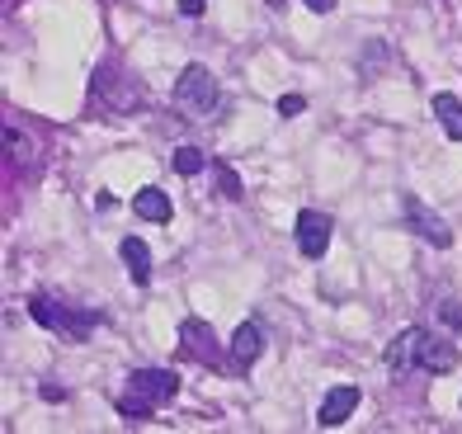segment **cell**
I'll return each mask as SVG.
<instances>
[{"label":"cell","mask_w":462,"mask_h":434,"mask_svg":"<svg viewBox=\"0 0 462 434\" xmlns=\"http://www.w3.org/2000/svg\"><path fill=\"white\" fill-rule=\"evenodd\" d=\"M420 336H425V326H406L402 336L387 345V374H411L415 368V355H420Z\"/></svg>","instance_id":"cell-11"},{"label":"cell","mask_w":462,"mask_h":434,"mask_svg":"<svg viewBox=\"0 0 462 434\" xmlns=\"http://www.w3.org/2000/svg\"><path fill=\"white\" fill-rule=\"evenodd\" d=\"M175 105L189 118L213 114L217 109V80H213V71L199 67V61H189V67L180 71V80H175Z\"/></svg>","instance_id":"cell-2"},{"label":"cell","mask_w":462,"mask_h":434,"mask_svg":"<svg viewBox=\"0 0 462 434\" xmlns=\"http://www.w3.org/2000/svg\"><path fill=\"white\" fill-rule=\"evenodd\" d=\"M133 213L142 222H171L175 217V203H171V194H165V189H137L133 194Z\"/></svg>","instance_id":"cell-13"},{"label":"cell","mask_w":462,"mask_h":434,"mask_svg":"<svg viewBox=\"0 0 462 434\" xmlns=\"http://www.w3.org/2000/svg\"><path fill=\"white\" fill-rule=\"evenodd\" d=\"M171 165H175V175H184V180H189V175H199V171H213V161H208L203 147H180Z\"/></svg>","instance_id":"cell-15"},{"label":"cell","mask_w":462,"mask_h":434,"mask_svg":"<svg viewBox=\"0 0 462 434\" xmlns=\"http://www.w3.org/2000/svg\"><path fill=\"white\" fill-rule=\"evenodd\" d=\"M180 349H184L189 359L208 364V368H222V364H231V359H222L213 326H208V321H199V317H184V321H180Z\"/></svg>","instance_id":"cell-6"},{"label":"cell","mask_w":462,"mask_h":434,"mask_svg":"<svg viewBox=\"0 0 462 434\" xmlns=\"http://www.w3.org/2000/svg\"><path fill=\"white\" fill-rule=\"evenodd\" d=\"M439 317H444L453 330H462V307L457 302H444V307H439Z\"/></svg>","instance_id":"cell-19"},{"label":"cell","mask_w":462,"mask_h":434,"mask_svg":"<svg viewBox=\"0 0 462 434\" xmlns=\"http://www.w3.org/2000/svg\"><path fill=\"white\" fill-rule=\"evenodd\" d=\"M180 14H189V19L203 14V0H180Z\"/></svg>","instance_id":"cell-20"},{"label":"cell","mask_w":462,"mask_h":434,"mask_svg":"<svg viewBox=\"0 0 462 434\" xmlns=\"http://www.w3.org/2000/svg\"><path fill=\"white\" fill-rule=\"evenodd\" d=\"M302 5H307V10H317V14H330V10H335V0H302Z\"/></svg>","instance_id":"cell-21"},{"label":"cell","mask_w":462,"mask_h":434,"mask_svg":"<svg viewBox=\"0 0 462 434\" xmlns=\"http://www.w3.org/2000/svg\"><path fill=\"white\" fill-rule=\"evenodd\" d=\"M402 208H406V226L420 236V241H430V245H439V251H448L453 245V232H448V222L439 217L434 208H425V203H420L415 194H406L402 199Z\"/></svg>","instance_id":"cell-8"},{"label":"cell","mask_w":462,"mask_h":434,"mask_svg":"<svg viewBox=\"0 0 462 434\" xmlns=\"http://www.w3.org/2000/svg\"><path fill=\"white\" fill-rule=\"evenodd\" d=\"M434 114H439V123H444V133L453 142H462V99L457 95H434Z\"/></svg>","instance_id":"cell-14"},{"label":"cell","mask_w":462,"mask_h":434,"mask_svg":"<svg viewBox=\"0 0 462 434\" xmlns=\"http://www.w3.org/2000/svg\"><path fill=\"white\" fill-rule=\"evenodd\" d=\"M118 255H123V264H128V274H133L137 288L152 283V251H146V241H142V236H123Z\"/></svg>","instance_id":"cell-12"},{"label":"cell","mask_w":462,"mask_h":434,"mask_svg":"<svg viewBox=\"0 0 462 434\" xmlns=\"http://www.w3.org/2000/svg\"><path fill=\"white\" fill-rule=\"evenodd\" d=\"M302 109H307L302 95H283V99H279V114H283V118H298Z\"/></svg>","instance_id":"cell-18"},{"label":"cell","mask_w":462,"mask_h":434,"mask_svg":"<svg viewBox=\"0 0 462 434\" xmlns=\"http://www.w3.org/2000/svg\"><path fill=\"white\" fill-rule=\"evenodd\" d=\"M415 368H425V374H453L457 368V345H448L444 336H420V355H415Z\"/></svg>","instance_id":"cell-10"},{"label":"cell","mask_w":462,"mask_h":434,"mask_svg":"<svg viewBox=\"0 0 462 434\" xmlns=\"http://www.w3.org/2000/svg\"><path fill=\"white\" fill-rule=\"evenodd\" d=\"M90 95H95L109 114H133V109H142V86H137L128 71H114V67H99V71H95Z\"/></svg>","instance_id":"cell-4"},{"label":"cell","mask_w":462,"mask_h":434,"mask_svg":"<svg viewBox=\"0 0 462 434\" xmlns=\"http://www.w3.org/2000/svg\"><path fill=\"white\" fill-rule=\"evenodd\" d=\"M213 184H217V199H241L245 189H241V175L231 171L226 161H213Z\"/></svg>","instance_id":"cell-16"},{"label":"cell","mask_w":462,"mask_h":434,"mask_svg":"<svg viewBox=\"0 0 462 434\" xmlns=\"http://www.w3.org/2000/svg\"><path fill=\"white\" fill-rule=\"evenodd\" d=\"M260 355H264V321L250 317V321H241L236 330H231L226 359H231V368H236V374H245V368L260 364Z\"/></svg>","instance_id":"cell-7"},{"label":"cell","mask_w":462,"mask_h":434,"mask_svg":"<svg viewBox=\"0 0 462 434\" xmlns=\"http://www.w3.org/2000/svg\"><path fill=\"white\" fill-rule=\"evenodd\" d=\"M29 317H33L38 326L57 330V336H67V340H86L90 330L99 326V317H90V312H76V307H61L57 298H43V293H38V298L29 302Z\"/></svg>","instance_id":"cell-3"},{"label":"cell","mask_w":462,"mask_h":434,"mask_svg":"<svg viewBox=\"0 0 462 434\" xmlns=\"http://www.w3.org/2000/svg\"><path fill=\"white\" fill-rule=\"evenodd\" d=\"M175 392H180V378L171 368H137L118 392V416L123 420H152L165 402H175Z\"/></svg>","instance_id":"cell-1"},{"label":"cell","mask_w":462,"mask_h":434,"mask_svg":"<svg viewBox=\"0 0 462 434\" xmlns=\"http://www.w3.org/2000/svg\"><path fill=\"white\" fill-rule=\"evenodd\" d=\"M5 152H19V161H29V156H33V142L19 133V128H10V123H5Z\"/></svg>","instance_id":"cell-17"},{"label":"cell","mask_w":462,"mask_h":434,"mask_svg":"<svg viewBox=\"0 0 462 434\" xmlns=\"http://www.w3.org/2000/svg\"><path fill=\"white\" fill-rule=\"evenodd\" d=\"M330 232H335L330 213L302 208V213H298V226H292V241H298V251H302L307 260H321V255L330 251Z\"/></svg>","instance_id":"cell-5"},{"label":"cell","mask_w":462,"mask_h":434,"mask_svg":"<svg viewBox=\"0 0 462 434\" xmlns=\"http://www.w3.org/2000/svg\"><path fill=\"white\" fill-rule=\"evenodd\" d=\"M359 397H364V392L354 387V383L330 387V392H326V402H321V411H317V425H326V429L345 425V420L354 416V411H359Z\"/></svg>","instance_id":"cell-9"}]
</instances>
